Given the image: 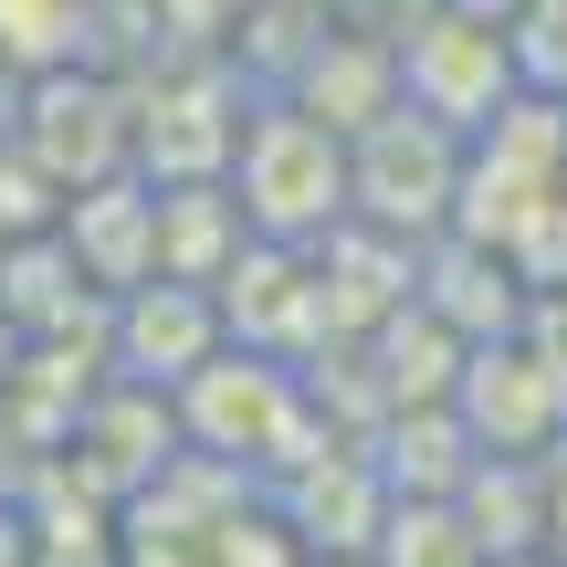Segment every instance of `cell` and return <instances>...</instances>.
Wrapping results in <instances>:
<instances>
[{"label":"cell","mask_w":567,"mask_h":567,"mask_svg":"<svg viewBox=\"0 0 567 567\" xmlns=\"http://www.w3.org/2000/svg\"><path fill=\"white\" fill-rule=\"evenodd\" d=\"M264 505L295 526L305 557H368V536H379V515H389V484H379V463H368V442H316L295 473L264 484Z\"/></svg>","instance_id":"12"},{"label":"cell","mask_w":567,"mask_h":567,"mask_svg":"<svg viewBox=\"0 0 567 567\" xmlns=\"http://www.w3.org/2000/svg\"><path fill=\"white\" fill-rule=\"evenodd\" d=\"M505 42H515V84L526 95H567V0H526L505 21Z\"/></svg>","instance_id":"23"},{"label":"cell","mask_w":567,"mask_h":567,"mask_svg":"<svg viewBox=\"0 0 567 567\" xmlns=\"http://www.w3.org/2000/svg\"><path fill=\"white\" fill-rule=\"evenodd\" d=\"M389 74H400L410 116L452 126V137H473L505 95H526V84H515V42L494 32V21H473V11H442V0L389 32Z\"/></svg>","instance_id":"6"},{"label":"cell","mask_w":567,"mask_h":567,"mask_svg":"<svg viewBox=\"0 0 567 567\" xmlns=\"http://www.w3.org/2000/svg\"><path fill=\"white\" fill-rule=\"evenodd\" d=\"M210 305H221V337L252 347V358H284L305 368L326 347V316H316V264L284 243H243L221 264V284H210Z\"/></svg>","instance_id":"11"},{"label":"cell","mask_w":567,"mask_h":567,"mask_svg":"<svg viewBox=\"0 0 567 567\" xmlns=\"http://www.w3.org/2000/svg\"><path fill=\"white\" fill-rule=\"evenodd\" d=\"M452 189H463V137L431 116H410V105H389V116H368L358 137H347V221L389 231V243H442L452 231Z\"/></svg>","instance_id":"4"},{"label":"cell","mask_w":567,"mask_h":567,"mask_svg":"<svg viewBox=\"0 0 567 567\" xmlns=\"http://www.w3.org/2000/svg\"><path fill=\"white\" fill-rule=\"evenodd\" d=\"M494 264L515 274V295H526V305H536V295H557V284H567V189H547V200H536L526 221L494 243Z\"/></svg>","instance_id":"21"},{"label":"cell","mask_w":567,"mask_h":567,"mask_svg":"<svg viewBox=\"0 0 567 567\" xmlns=\"http://www.w3.org/2000/svg\"><path fill=\"white\" fill-rule=\"evenodd\" d=\"M442 11H473V21H494V32H505V21L526 11V0H442Z\"/></svg>","instance_id":"27"},{"label":"cell","mask_w":567,"mask_h":567,"mask_svg":"<svg viewBox=\"0 0 567 567\" xmlns=\"http://www.w3.org/2000/svg\"><path fill=\"white\" fill-rule=\"evenodd\" d=\"M179 452V421H168V389H137V379H95L74 410V431H63L53 463L74 473L84 494H105V505H126V494L147 484V473Z\"/></svg>","instance_id":"9"},{"label":"cell","mask_w":567,"mask_h":567,"mask_svg":"<svg viewBox=\"0 0 567 567\" xmlns=\"http://www.w3.org/2000/svg\"><path fill=\"white\" fill-rule=\"evenodd\" d=\"M84 11L95 0H0V84H42L84 63Z\"/></svg>","instance_id":"19"},{"label":"cell","mask_w":567,"mask_h":567,"mask_svg":"<svg viewBox=\"0 0 567 567\" xmlns=\"http://www.w3.org/2000/svg\"><path fill=\"white\" fill-rule=\"evenodd\" d=\"M410 295H421L463 347L515 337V326H526V295H515V274L494 264L484 243H452V231H442V243H421V274H410Z\"/></svg>","instance_id":"15"},{"label":"cell","mask_w":567,"mask_h":567,"mask_svg":"<svg viewBox=\"0 0 567 567\" xmlns=\"http://www.w3.org/2000/svg\"><path fill=\"white\" fill-rule=\"evenodd\" d=\"M547 189H567V105L557 95H505L463 137V189H452V243H505Z\"/></svg>","instance_id":"5"},{"label":"cell","mask_w":567,"mask_h":567,"mask_svg":"<svg viewBox=\"0 0 567 567\" xmlns=\"http://www.w3.org/2000/svg\"><path fill=\"white\" fill-rule=\"evenodd\" d=\"M536 473H547V526H536V557H557V567H567V442H557Z\"/></svg>","instance_id":"25"},{"label":"cell","mask_w":567,"mask_h":567,"mask_svg":"<svg viewBox=\"0 0 567 567\" xmlns=\"http://www.w3.org/2000/svg\"><path fill=\"white\" fill-rule=\"evenodd\" d=\"M557 105H567V95H557Z\"/></svg>","instance_id":"31"},{"label":"cell","mask_w":567,"mask_h":567,"mask_svg":"<svg viewBox=\"0 0 567 567\" xmlns=\"http://www.w3.org/2000/svg\"><path fill=\"white\" fill-rule=\"evenodd\" d=\"M243 243H252V231H243V210H231L221 179L158 189V274H168V284H221V264H231Z\"/></svg>","instance_id":"17"},{"label":"cell","mask_w":567,"mask_h":567,"mask_svg":"<svg viewBox=\"0 0 567 567\" xmlns=\"http://www.w3.org/2000/svg\"><path fill=\"white\" fill-rule=\"evenodd\" d=\"M452 515L473 526V547H484V557H536V526H547V473H536V463H473L463 494H452Z\"/></svg>","instance_id":"18"},{"label":"cell","mask_w":567,"mask_h":567,"mask_svg":"<svg viewBox=\"0 0 567 567\" xmlns=\"http://www.w3.org/2000/svg\"><path fill=\"white\" fill-rule=\"evenodd\" d=\"M484 567H557V557H484Z\"/></svg>","instance_id":"29"},{"label":"cell","mask_w":567,"mask_h":567,"mask_svg":"<svg viewBox=\"0 0 567 567\" xmlns=\"http://www.w3.org/2000/svg\"><path fill=\"white\" fill-rule=\"evenodd\" d=\"M0 137L53 189L126 179V84L95 74V63H63V74H42V84H11V126H0Z\"/></svg>","instance_id":"8"},{"label":"cell","mask_w":567,"mask_h":567,"mask_svg":"<svg viewBox=\"0 0 567 567\" xmlns=\"http://www.w3.org/2000/svg\"><path fill=\"white\" fill-rule=\"evenodd\" d=\"M221 337V305H210V284H126L116 305H105V379H137V389H179L189 368L210 358Z\"/></svg>","instance_id":"10"},{"label":"cell","mask_w":567,"mask_h":567,"mask_svg":"<svg viewBox=\"0 0 567 567\" xmlns=\"http://www.w3.org/2000/svg\"><path fill=\"white\" fill-rule=\"evenodd\" d=\"M252 84L231 74V53H158L147 74H126V168L147 189L221 179L243 147Z\"/></svg>","instance_id":"3"},{"label":"cell","mask_w":567,"mask_h":567,"mask_svg":"<svg viewBox=\"0 0 567 567\" xmlns=\"http://www.w3.org/2000/svg\"><path fill=\"white\" fill-rule=\"evenodd\" d=\"M305 567H368V557H305Z\"/></svg>","instance_id":"30"},{"label":"cell","mask_w":567,"mask_h":567,"mask_svg":"<svg viewBox=\"0 0 567 567\" xmlns=\"http://www.w3.org/2000/svg\"><path fill=\"white\" fill-rule=\"evenodd\" d=\"M368 463H379V484L410 494V505H452L484 452H473V431L452 421V400H431V410H389V421L368 431Z\"/></svg>","instance_id":"16"},{"label":"cell","mask_w":567,"mask_h":567,"mask_svg":"<svg viewBox=\"0 0 567 567\" xmlns=\"http://www.w3.org/2000/svg\"><path fill=\"white\" fill-rule=\"evenodd\" d=\"M147 11H158V42H168V53H221L231 21H243L252 0H147Z\"/></svg>","instance_id":"24"},{"label":"cell","mask_w":567,"mask_h":567,"mask_svg":"<svg viewBox=\"0 0 567 567\" xmlns=\"http://www.w3.org/2000/svg\"><path fill=\"white\" fill-rule=\"evenodd\" d=\"M0 567H32V526H21V494H0Z\"/></svg>","instance_id":"26"},{"label":"cell","mask_w":567,"mask_h":567,"mask_svg":"<svg viewBox=\"0 0 567 567\" xmlns=\"http://www.w3.org/2000/svg\"><path fill=\"white\" fill-rule=\"evenodd\" d=\"M284 105L295 116H316L326 137H358L368 116H389L400 105V74H389V42L379 32H347L337 11H326V32H316V53L284 74Z\"/></svg>","instance_id":"14"},{"label":"cell","mask_w":567,"mask_h":567,"mask_svg":"<svg viewBox=\"0 0 567 567\" xmlns=\"http://www.w3.org/2000/svg\"><path fill=\"white\" fill-rule=\"evenodd\" d=\"M168 421H179V452H210V463H231L243 484H274V473H295L316 442H337V431L316 421V400H305V368L252 358V347H210V358L168 389Z\"/></svg>","instance_id":"1"},{"label":"cell","mask_w":567,"mask_h":567,"mask_svg":"<svg viewBox=\"0 0 567 567\" xmlns=\"http://www.w3.org/2000/svg\"><path fill=\"white\" fill-rule=\"evenodd\" d=\"M53 243L105 305H116L126 284H158V189H147L137 168H126V179H95V189H63Z\"/></svg>","instance_id":"13"},{"label":"cell","mask_w":567,"mask_h":567,"mask_svg":"<svg viewBox=\"0 0 567 567\" xmlns=\"http://www.w3.org/2000/svg\"><path fill=\"white\" fill-rule=\"evenodd\" d=\"M368 567H484V547H473V526L452 505H410V494H389L379 536H368Z\"/></svg>","instance_id":"20"},{"label":"cell","mask_w":567,"mask_h":567,"mask_svg":"<svg viewBox=\"0 0 567 567\" xmlns=\"http://www.w3.org/2000/svg\"><path fill=\"white\" fill-rule=\"evenodd\" d=\"M452 421L473 431L484 463H547L567 442V358L515 326V337L463 347V379H452Z\"/></svg>","instance_id":"7"},{"label":"cell","mask_w":567,"mask_h":567,"mask_svg":"<svg viewBox=\"0 0 567 567\" xmlns=\"http://www.w3.org/2000/svg\"><path fill=\"white\" fill-rule=\"evenodd\" d=\"M221 189H231V210H243L252 243L316 252L326 231L347 221V137H326V126H316V116H295L284 95H252L243 147H231Z\"/></svg>","instance_id":"2"},{"label":"cell","mask_w":567,"mask_h":567,"mask_svg":"<svg viewBox=\"0 0 567 567\" xmlns=\"http://www.w3.org/2000/svg\"><path fill=\"white\" fill-rule=\"evenodd\" d=\"M189 557H200V567H305L295 526H284V515L264 505V494H243V505H231V515H221V526H210Z\"/></svg>","instance_id":"22"},{"label":"cell","mask_w":567,"mask_h":567,"mask_svg":"<svg viewBox=\"0 0 567 567\" xmlns=\"http://www.w3.org/2000/svg\"><path fill=\"white\" fill-rule=\"evenodd\" d=\"M11 358H21V337H11V316H0V379H11Z\"/></svg>","instance_id":"28"}]
</instances>
